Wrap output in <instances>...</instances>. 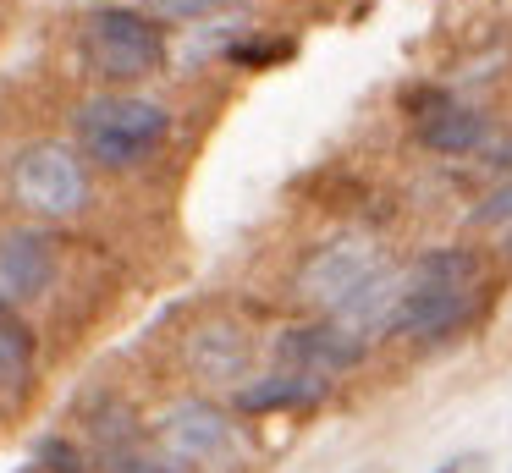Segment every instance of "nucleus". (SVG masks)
<instances>
[{
    "instance_id": "nucleus-10",
    "label": "nucleus",
    "mask_w": 512,
    "mask_h": 473,
    "mask_svg": "<svg viewBox=\"0 0 512 473\" xmlns=\"http://www.w3.org/2000/svg\"><path fill=\"white\" fill-rule=\"evenodd\" d=\"M188 358H193V369H199L204 380L232 385V380H243V369H248V341L237 336V330H226V325H210V330L193 336Z\"/></svg>"
},
{
    "instance_id": "nucleus-15",
    "label": "nucleus",
    "mask_w": 512,
    "mask_h": 473,
    "mask_svg": "<svg viewBox=\"0 0 512 473\" xmlns=\"http://www.w3.org/2000/svg\"><path fill=\"white\" fill-rule=\"evenodd\" d=\"M441 473H463V462H446V468Z\"/></svg>"
},
{
    "instance_id": "nucleus-9",
    "label": "nucleus",
    "mask_w": 512,
    "mask_h": 473,
    "mask_svg": "<svg viewBox=\"0 0 512 473\" xmlns=\"http://www.w3.org/2000/svg\"><path fill=\"white\" fill-rule=\"evenodd\" d=\"M419 138L430 143V149H441V154H468L479 138H485V121H479L468 105L446 99V94H424L419 99Z\"/></svg>"
},
{
    "instance_id": "nucleus-2",
    "label": "nucleus",
    "mask_w": 512,
    "mask_h": 473,
    "mask_svg": "<svg viewBox=\"0 0 512 473\" xmlns=\"http://www.w3.org/2000/svg\"><path fill=\"white\" fill-rule=\"evenodd\" d=\"M171 116L166 105L138 94H100L78 110V138L89 149V160L100 165H138L166 143Z\"/></svg>"
},
{
    "instance_id": "nucleus-8",
    "label": "nucleus",
    "mask_w": 512,
    "mask_h": 473,
    "mask_svg": "<svg viewBox=\"0 0 512 473\" xmlns=\"http://www.w3.org/2000/svg\"><path fill=\"white\" fill-rule=\"evenodd\" d=\"M56 281V248L39 231H12L0 237V308H17L39 297Z\"/></svg>"
},
{
    "instance_id": "nucleus-3",
    "label": "nucleus",
    "mask_w": 512,
    "mask_h": 473,
    "mask_svg": "<svg viewBox=\"0 0 512 473\" xmlns=\"http://www.w3.org/2000/svg\"><path fill=\"white\" fill-rule=\"evenodd\" d=\"M83 61L105 83H133V77L160 72V61H166V33L133 6H100L83 22Z\"/></svg>"
},
{
    "instance_id": "nucleus-11",
    "label": "nucleus",
    "mask_w": 512,
    "mask_h": 473,
    "mask_svg": "<svg viewBox=\"0 0 512 473\" xmlns=\"http://www.w3.org/2000/svg\"><path fill=\"white\" fill-rule=\"evenodd\" d=\"M320 396H325V380H309V374L276 369L270 380L243 385V396H237V402H243L248 413H270V407H309V402H320Z\"/></svg>"
},
{
    "instance_id": "nucleus-14",
    "label": "nucleus",
    "mask_w": 512,
    "mask_h": 473,
    "mask_svg": "<svg viewBox=\"0 0 512 473\" xmlns=\"http://www.w3.org/2000/svg\"><path fill=\"white\" fill-rule=\"evenodd\" d=\"M149 6H155L160 17H204V11H215L221 0H149Z\"/></svg>"
},
{
    "instance_id": "nucleus-13",
    "label": "nucleus",
    "mask_w": 512,
    "mask_h": 473,
    "mask_svg": "<svg viewBox=\"0 0 512 473\" xmlns=\"http://www.w3.org/2000/svg\"><path fill=\"white\" fill-rule=\"evenodd\" d=\"M105 468L111 473H177L166 457H160V446H144V440H122V446L105 451Z\"/></svg>"
},
{
    "instance_id": "nucleus-1",
    "label": "nucleus",
    "mask_w": 512,
    "mask_h": 473,
    "mask_svg": "<svg viewBox=\"0 0 512 473\" xmlns=\"http://www.w3.org/2000/svg\"><path fill=\"white\" fill-rule=\"evenodd\" d=\"M474 286H479V259L468 248H435L413 270H402V314L397 330L419 347L446 341L468 325L474 314Z\"/></svg>"
},
{
    "instance_id": "nucleus-12",
    "label": "nucleus",
    "mask_w": 512,
    "mask_h": 473,
    "mask_svg": "<svg viewBox=\"0 0 512 473\" xmlns=\"http://www.w3.org/2000/svg\"><path fill=\"white\" fill-rule=\"evenodd\" d=\"M28 369H34V336L12 308H0V391L23 385Z\"/></svg>"
},
{
    "instance_id": "nucleus-16",
    "label": "nucleus",
    "mask_w": 512,
    "mask_h": 473,
    "mask_svg": "<svg viewBox=\"0 0 512 473\" xmlns=\"http://www.w3.org/2000/svg\"><path fill=\"white\" fill-rule=\"evenodd\" d=\"M507 253H512V226H507Z\"/></svg>"
},
{
    "instance_id": "nucleus-5",
    "label": "nucleus",
    "mask_w": 512,
    "mask_h": 473,
    "mask_svg": "<svg viewBox=\"0 0 512 473\" xmlns=\"http://www.w3.org/2000/svg\"><path fill=\"white\" fill-rule=\"evenodd\" d=\"M12 193L23 209L61 220V215H78L83 209L89 176H83V160L67 143H34V149H23L12 165Z\"/></svg>"
},
{
    "instance_id": "nucleus-4",
    "label": "nucleus",
    "mask_w": 512,
    "mask_h": 473,
    "mask_svg": "<svg viewBox=\"0 0 512 473\" xmlns=\"http://www.w3.org/2000/svg\"><path fill=\"white\" fill-rule=\"evenodd\" d=\"M375 275H386V248L364 231H342L309 253V264L298 270V292L325 314H342Z\"/></svg>"
},
{
    "instance_id": "nucleus-7",
    "label": "nucleus",
    "mask_w": 512,
    "mask_h": 473,
    "mask_svg": "<svg viewBox=\"0 0 512 473\" xmlns=\"http://www.w3.org/2000/svg\"><path fill=\"white\" fill-rule=\"evenodd\" d=\"M364 358V341H353L342 325H303V330H287L276 341V363L287 374H309V380H331V374L353 369Z\"/></svg>"
},
{
    "instance_id": "nucleus-6",
    "label": "nucleus",
    "mask_w": 512,
    "mask_h": 473,
    "mask_svg": "<svg viewBox=\"0 0 512 473\" xmlns=\"http://www.w3.org/2000/svg\"><path fill=\"white\" fill-rule=\"evenodd\" d=\"M155 446H160V457H166L177 473L215 468V462L232 457L237 429H232V418H226L221 407L193 402L188 396V402H171L166 413L155 418Z\"/></svg>"
}]
</instances>
